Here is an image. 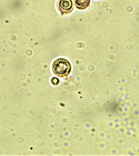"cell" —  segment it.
Returning <instances> with one entry per match:
<instances>
[{"label":"cell","mask_w":139,"mask_h":156,"mask_svg":"<svg viewBox=\"0 0 139 156\" xmlns=\"http://www.w3.org/2000/svg\"><path fill=\"white\" fill-rule=\"evenodd\" d=\"M74 2L78 9L84 10L90 6V0H74Z\"/></svg>","instance_id":"3957f363"},{"label":"cell","mask_w":139,"mask_h":156,"mask_svg":"<svg viewBox=\"0 0 139 156\" xmlns=\"http://www.w3.org/2000/svg\"><path fill=\"white\" fill-rule=\"evenodd\" d=\"M59 8L62 15L70 13L73 9L72 0H60Z\"/></svg>","instance_id":"7a4b0ae2"},{"label":"cell","mask_w":139,"mask_h":156,"mask_svg":"<svg viewBox=\"0 0 139 156\" xmlns=\"http://www.w3.org/2000/svg\"><path fill=\"white\" fill-rule=\"evenodd\" d=\"M52 83L56 85V84H58V83H57V82H59V79H57V78H54L52 79Z\"/></svg>","instance_id":"277c9868"},{"label":"cell","mask_w":139,"mask_h":156,"mask_svg":"<svg viewBox=\"0 0 139 156\" xmlns=\"http://www.w3.org/2000/svg\"><path fill=\"white\" fill-rule=\"evenodd\" d=\"M52 69L55 74L61 77H63L70 73L71 66L67 59L64 58H59L54 62Z\"/></svg>","instance_id":"6da1fadb"}]
</instances>
